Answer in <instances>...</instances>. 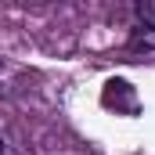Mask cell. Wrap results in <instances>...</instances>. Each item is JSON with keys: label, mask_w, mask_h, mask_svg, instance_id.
Listing matches in <instances>:
<instances>
[{"label": "cell", "mask_w": 155, "mask_h": 155, "mask_svg": "<svg viewBox=\"0 0 155 155\" xmlns=\"http://www.w3.org/2000/svg\"><path fill=\"white\" fill-rule=\"evenodd\" d=\"M105 105H108V108H116V112H126V116H134V112H137L134 87H130L126 79H112V83L105 87Z\"/></svg>", "instance_id": "6da1fadb"}, {"label": "cell", "mask_w": 155, "mask_h": 155, "mask_svg": "<svg viewBox=\"0 0 155 155\" xmlns=\"http://www.w3.org/2000/svg\"><path fill=\"white\" fill-rule=\"evenodd\" d=\"M126 47H130V51H137V54H141V51H144V54L155 51V22H137V25L130 29Z\"/></svg>", "instance_id": "7a4b0ae2"}, {"label": "cell", "mask_w": 155, "mask_h": 155, "mask_svg": "<svg viewBox=\"0 0 155 155\" xmlns=\"http://www.w3.org/2000/svg\"><path fill=\"white\" fill-rule=\"evenodd\" d=\"M134 11H137V22H155V0H137Z\"/></svg>", "instance_id": "3957f363"}, {"label": "cell", "mask_w": 155, "mask_h": 155, "mask_svg": "<svg viewBox=\"0 0 155 155\" xmlns=\"http://www.w3.org/2000/svg\"><path fill=\"white\" fill-rule=\"evenodd\" d=\"M0 155H4V141H0Z\"/></svg>", "instance_id": "277c9868"}]
</instances>
